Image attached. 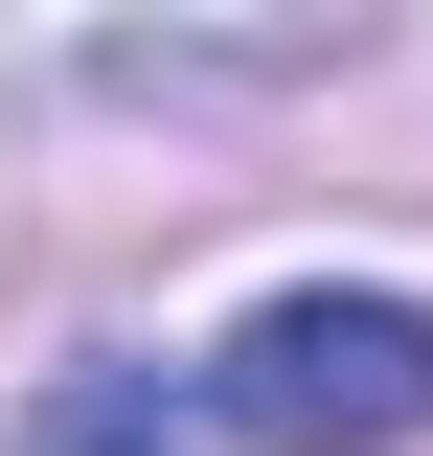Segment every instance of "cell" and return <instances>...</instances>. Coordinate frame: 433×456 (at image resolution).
<instances>
[{"label": "cell", "mask_w": 433, "mask_h": 456, "mask_svg": "<svg viewBox=\"0 0 433 456\" xmlns=\"http://www.w3.org/2000/svg\"><path fill=\"white\" fill-rule=\"evenodd\" d=\"M183 411L251 434V456H411V434H433V297H342V274H297V297L228 320V365H206Z\"/></svg>", "instance_id": "obj_1"}, {"label": "cell", "mask_w": 433, "mask_h": 456, "mask_svg": "<svg viewBox=\"0 0 433 456\" xmlns=\"http://www.w3.org/2000/svg\"><path fill=\"white\" fill-rule=\"evenodd\" d=\"M23 456H206V411H183L160 365H46V388H23Z\"/></svg>", "instance_id": "obj_2"}]
</instances>
